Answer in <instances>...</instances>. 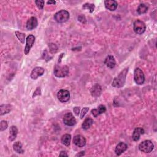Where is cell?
<instances>
[{"mask_svg": "<svg viewBox=\"0 0 157 157\" xmlns=\"http://www.w3.org/2000/svg\"><path fill=\"white\" fill-rule=\"evenodd\" d=\"M56 4V1H49L47 2V4Z\"/></svg>", "mask_w": 157, "mask_h": 157, "instance_id": "cell-36", "label": "cell"}, {"mask_svg": "<svg viewBox=\"0 0 157 157\" xmlns=\"http://www.w3.org/2000/svg\"><path fill=\"white\" fill-rule=\"evenodd\" d=\"M154 148V145L151 141H144L141 142L139 146L140 151L144 153H150L152 152Z\"/></svg>", "mask_w": 157, "mask_h": 157, "instance_id": "cell-4", "label": "cell"}, {"mask_svg": "<svg viewBox=\"0 0 157 157\" xmlns=\"http://www.w3.org/2000/svg\"><path fill=\"white\" fill-rule=\"evenodd\" d=\"M134 80L138 85H142L144 83L145 76L144 72L140 68H136L134 72Z\"/></svg>", "mask_w": 157, "mask_h": 157, "instance_id": "cell-5", "label": "cell"}, {"mask_svg": "<svg viewBox=\"0 0 157 157\" xmlns=\"http://www.w3.org/2000/svg\"><path fill=\"white\" fill-rule=\"evenodd\" d=\"M16 35L17 36V38H18V39L19 40V41L22 43L24 44L25 43V35L24 33H20L18 31H16Z\"/></svg>", "mask_w": 157, "mask_h": 157, "instance_id": "cell-25", "label": "cell"}, {"mask_svg": "<svg viewBox=\"0 0 157 157\" xmlns=\"http://www.w3.org/2000/svg\"><path fill=\"white\" fill-rule=\"evenodd\" d=\"M88 110H89V108L88 107H84V109H82V110L81 113H80V119H83V118L84 117V116L87 113Z\"/></svg>", "mask_w": 157, "mask_h": 157, "instance_id": "cell-30", "label": "cell"}, {"mask_svg": "<svg viewBox=\"0 0 157 157\" xmlns=\"http://www.w3.org/2000/svg\"><path fill=\"white\" fill-rule=\"evenodd\" d=\"M146 29V26L145 23L141 20H137L134 22L133 30L134 32L138 35H142L144 33Z\"/></svg>", "mask_w": 157, "mask_h": 157, "instance_id": "cell-6", "label": "cell"}, {"mask_svg": "<svg viewBox=\"0 0 157 157\" xmlns=\"http://www.w3.org/2000/svg\"><path fill=\"white\" fill-rule=\"evenodd\" d=\"M60 156H67L68 155L65 151H61L60 153Z\"/></svg>", "mask_w": 157, "mask_h": 157, "instance_id": "cell-35", "label": "cell"}, {"mask_svg": "<svg viewBox=\"0 0 157 157\" xmlns=\"http://www.w3.org/2000/svg\"><path fill=\"white\" fill-rule=\"evenodd\" d=\"M94 8H95L94 4L92 3H85L83 5V8L88 9L90 11V13H92L94 11Z\"/></svg>", "mask_w": 157, "mask_h": 157, "instance_id": "cell-26", "label": "cell"}, {"mask_svg": "<svg viewBox=\"0 0 157 157\" xmlns=\"http://www.w3.org/2000/svg\"><path fill=\"white\" fill-rule=\"evenodd\" d=\"M8 123L6 120H3L0 123V131H3L8 128Z\"/></svg>", "mask_w": 157, "mask_h": 157, "instance_id": "cell-27", "label": "cell"}, {"mask_svg": "<svg viewBox=\"0 0 157 157\" xmlns=\"http://www.w3.org/2000/svg\"><path fill=\"white\" fill-rule=\"evenodd\" d=\"M12 109V106L10 104H3L0 106V115H3L8 114Z\"/></svg>", "mask_w": 157, "mask_h": 157, "instance_id": "cell-22", "label": "cell"}, {"mask_svg": "<svg viewBox=\"0 0 157 157\" xmlns=\"http://www.w3.org/2000/svg\"><path fill=\"white\" fill-rule=\"evenodd\" d=\"M44 73V69L41 67H36L33 69L31 73V78L32 79H36L38 77L43 76Z\"/></svg>", "mask_w": 157, "mask_h": 157, "instance_id": "cell-11", "label": "cell"}, {"mask_svg": "<svg viewBox=\"0 0 157 157\" xmlns=\"http://www.w3.org/2000/svg\"><path fill=\"white\" fill-rule=\"evenodd\" d=\"M54 18L58 23H65L70 18V13L66 10H61L54 15Z\"/></svg>", "mask_w": 157, "mask_h": 157, "instance_id": "cell-3", "label": "cell"}, {"mask_svg": "<svg viewBox=\"0 0 157 157\" xmlns=\"http://www.w3.org/2000/svg\"><path fill=\"white\" fill-rule=\"evenodd\" d=\"M61 142L66 146H69L70 145L71 141V136L69 134H65L61 137Z\"/></svg>", "mask_w": 157, "mask_h": 157, "instance_id": "cell-23", "label": "cell"}, {"mask_svg": "<svg viewBox=\"0 0 157 157\" xmlns=\"http://www.w3.org/2000/svg\"><path fill=\"white\" fill-rule=\"evenodd\" d=\"M73 111L74 114H76L77 116L79 115L80 113V107H74L73 109Z\"/></svg>", "mask_w": 157, "mask_h": 157, "instance_id": "cell-33", "label": "cell"}, {"mask_svg": "<svg viewBox=\"0 0 157 157\" xmlns=\"http://www.w3.org/2000/svg\"><path fill=\"white\" fill-rule=\"evenodd\" d=\"M69 73V67L67 66L57 65L55 67L54 74L57 77H64Z\"/></svg>", "mask_w": 157, "mask_h": 157, "instance_id": "cell-2", "label": "cell"}, {"mask_svg": "<svg viewBox=\"0 0 157 157\" xmlns=\"http://www.w3.org/2000/svg\"><path fill=\"white\" fill-rule=\"evenodd\" d=\"M93 124V120L91 118L87 117L84 121L82 125V128L85 129V130H87V129H89L92 126Z\"/></svg>", "mask_w": 157, "mask_h": 157, "instance_id": "cell-21", "label": "cell"}, {"mask_svg": "<svg viewBox=\"0 0 157 157\" xmlns=\"http://www.w3.org/2000/svg\"><path fill=\"white\" fill-rule=\"evenodd\" d=\"M91 94L94 97H98L101 94V87L98 84H95L91 89Z\"/></svg>", "mask_w": 157, "mask_h": 157, "instance_id": "cell-19", "label": "cell"}, {"mask_svg": "<svg viewBox=\"0 0 157 157\" xmlns=\"http://www.w3.org/2000/svg\"><path fill=\"white\" fill-rule=\"evenodd\" d=\"M18 134V129L16 126H12L9 130V138L10 141H13L16 139Z\"/></svg>", "mask_w": 157, "mask_h": 157, "instance_id": "cell-18", "label": "cell"}, {"mask_svg": "<svg viewBox=\"0 0 157 157\" xmlns=\"http://www.w3.org/2000/svg\"><path fill=\"white\" fill-rule=\"evenodd\" d=\"M128 148L127 145L124 142H120L117 145L115 149V154L117 155H120L124 152H125Z\"/></svg>", "mask_w": 157, "mask_h": 157, "instance_id": "cell-12", "label": "cell"}, {"mask_svg": "<svg viewBox=\"0 0 157 157\" xmlns=\"http://www.w3.org/2000/svg\"><path fill=\"white\" fill-rule=\"evenodd\" d=\"M38 26V20L36 17H31L26 23V28L28 30H32L36 28Z\"/></svg>", "mask_w": 157, "mask_h": 157, "instance_id": "cell-13", "label": "cell"}, {"mask_svg": "<svg viewBox=\"0 0 157 157\" xmlns=\"http://www.w3.org/2000/svg\"><path fill=\"white\" fill-rule=\"evenodd\" d=\"M106 111V107L104 105H100L98 109H94L92 110V113L94 117H97L99 115L104 113Z\"/></svg>", "mask_w": 157, "mask_h": 157, "instance_id": "cell-17", "label": "cell"}, {"mask_svg": "<svg viewBox=\"0 0 157 157\" xmlns=\"http://www.w3.org/2000/svg\"><path fill=\"white\" fill-rule=\"evenodd\" d=\"M35 41V37L33 35H29L28 37L26 38V47L24 50L25 54L28 55L30 53V49H31V47L33 46L34 43Z\"/></svg>", "mask_w": 157, "mask_h": 157, "instance_id": "cell-9", "label": "cell"}, {"mask_svg": "<svg viewBox=\"0 0 157 157\" xmlns=\"http://www.w3.org/2000/svg\"><path fill=\"white\" fill-rule=\"evenodd\" d=\"M36 5L39 9H43L44 6V1L43 0H39V1H35Z\"/></svg>", "mask_w": 157, "mask_h": 157, "instance_id": "cell-29", "label": "cell"}, {"mask_svg": "<svg viewBox=\"0 0 157 157\" xmlns=\"http://www.w3.org/2000/svg\"><path fill=\"white\" fill-rule=\"evenodd\" d=\"M74 144L79 147H83L86 144V139L81 135L75 136L73 139Z\"/></svg>", "mask_w": 157, "mask_h": 157, "instance_id": "cell-10", "label": "cell"}, {"mask_svg": "<svg viewBox=\"0 0 157 157\" xmlns=\"http://www.w3.org/2000/svg\"><path fill=\"white\" fill-rule=\"evenodd\" d=\"M106 8L111 11H114L117 8V3L114 0H106L104 2Z\"/></svg>", "mask_w": 157, "mask_h": 157, "instance_id": "cell-14", "label": "cell"}, {"mask_svg": "<svg viewBox=\"0 0 157 157\" xmlns=\"http://www.w3.org/2000/svg\"><path fill=\"white\" fill-rule=\"evenodd\" d=\"M49 49H50V51L52 53H56L57 51V47L56 46L55 44H50L49 45Z\"/></svg>", "mask_w": 157, "mask_h": 157, "instance_id": "cell-28", "label": "cell"}, {"mask_svg": "<svg viewBox=\"0 0 157 157\" xmlns=\"http://www.w3.org/2000/svg\"><path fill=\"white\" fill-rule=\"evenodd\" d=\"M148 9V7L146 4H141L138 8L137 12L139 15L144 14V13H146Z\"/></svg>", "mask_w": 157, "mask_h": 157, "instance_id": "cell-24", "label": "cell"}, {"mask_svg": "<svg viewBox=\"0 0 157 157\" xmlns=\"http://www.w3.org/2000/svg\"><path fill=\"white\" fill-rule=\"evenodd\" d=\"M104 63L108 67L111 68V69H112V68H114L115 66L116 61L113 56L109 55L106 58L105 61H104Z\"/></svg>", "mask_w": 157, "mask_h": 157, "instance_id": "cell-16", "label": "cell"}, {"mask_svg": "<svg viewBox=\"0 0 157 157\" xmlns=\"http://www.w3.org/2000/svg\"><path fill=\"white\" fill-rule=\"evenodd\" d=\"M78 20L82 22V23H86V18L83 15H80L78 17Z\"/></svg>", "mask_w": 157, "mask_h": 157, "instance_id": "cell-32", "label": "cell"}, {"mask_svg": "<svg viewBox=\"0 0 157 157\" xmlns=\"http://www.w3.org/2000/svg\"><path fill=\"white\" fill-rule=\"evenodd\" d=\"M128 71V68H125V69L123 70L117 77H115L112 84V87L116 88H121L124 86L126 81V77Z\"/></svg>", "mask_w": 157, "mask_h": 157, "instance_id": "cell-1", "label": "cell"}, {"mask_svg": "<svg viewBox=\"0 0 157 157\" xmlns=\"http://www.w3.org/2000/svg\"><path fill=\"white\" fill-rule=\"evenodd\" d=\"M57 98L61 103H66L70 98V93L66 90H60L57 93Z\"/></svg>", "mask_w": 157, "mask_h": 157, "instance_id": "cell-8", "label": "cell"}, {"mask_svg": "<svg viewBox=\"0 0 157 157\" xmlns=\"http://www.w3.org/2000/svg\"><path fill=\"white\" fill-rule=\"evenodd\" d=\"M85 155V152L84 151H82V152H80L79 153H77L76 155V156H84Z\"/></svg>", "mask_w": 157, "mask_h": 157, "instance_id": "cell-34", "label": "cell"}, {"mask_svg": "<svg viewBox=\"0 0 157 157\" xmlns=\"http://www.w3.org/2000/svg\"><path fill=\"white\" fill-rule=\"evenodd\" d=\"M63 121L66 125L70 126H74L76 124V120L71 112H68L64 115Z\"/></svg>", "mask_w": 157, "mask_h": 157, "instance_id": "cell-7", "label": "cell"}, {"mask_svg": "<svg viewBox=\"0 0 157 157\" xmlns=\"http://www.w3.org/2000/svg\"><path fill=\"white\" fill-rule=\"evenodd\" d=\"M13 148L14 151L17 153L23 154L24 153V150L22 148V144L20 142H16L13 145Z\"/></svg>", "mask_w": 157, "mask_h": 157, "instance_id": "cell-20", "label": "cell"}, {"mask_svg": "<svg viewBox=\"0 0 157 157\" xmlns=\"http://www.w3.org/2000/svg\"><path fill=\"white\" fill-rule=\"evenodd\" d=\"M144 133V129L142 128L141 127L136 128L132 135V138L133 141H138L140 138V136Z\"/></svg>", "mask_w": 157, "mask_h": 157, "instance_id": "cell-15", "label": "cell"}, {"mask_svg": "<svg viewBox=\"0 0 157 157\" xmlns=\"http://www.w3.org/2000/svg\"><path fill=\"white\" fill-rule=\"evenodd\" d=\"M40 94H41V90H40V88L38 87L36 88V90H35V92H34V94L33 95V98L38 96V95H40Z\"/></svg>", "mask_w": 157, "mask_h": 157, "instance_id": "cell-31", "label": "cell"}]
</instances>
